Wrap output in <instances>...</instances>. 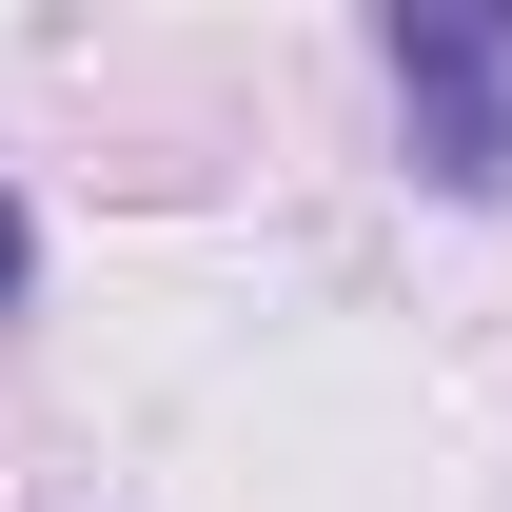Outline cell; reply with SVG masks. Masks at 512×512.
<instances>
[{"label": "cell", "instance_id": "6da1fadb", "mask_svg": "<svg viewBox=\"0 0 512 512\" xmlns=\"http://www.w3.org/2000/svg\"><path fill=\"white\" fill-rule=\"evenodd\" d=\"M375 60H394L414 178H434V197H512V0H394Z\"/></svg>", "mask_w": 512, "mask_h": 512}, {"label": "cell", "instance_id": "7a4b0ae2", "mask_svg": "<svg viewBox=\"0 0 512 512\" xmlns=\"http://www.w3.org/2000/svg\"><path fill=\"white\" fill-rule=\"evenodd\" d=\"M20 296H40V217L0 197V316H20Z\"/></svg>", "mask_w": 512, "mask_h": 512}]
</instances>
